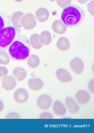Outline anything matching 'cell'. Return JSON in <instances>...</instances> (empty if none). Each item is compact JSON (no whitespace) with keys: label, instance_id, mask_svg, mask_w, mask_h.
Here are the masks:
<instances>
[{"label":"cell","instance_id":"obj_1","mask_svg":"<svg viewBox=\"0 0 94 133\" xmlns=\"http://www.w3.org/2000/svg\"><path fill=\"white\" fill-rule=\"evenodd\" d=\"M31 49L28 39L25 35L20 34L9 47L8 54L13 61L24 60L29 56Z\"/></svg>","mask_w":94,"mask_h":133},{"label":"cell","instance_id":"obj_2","mask_svg":"<svg viewBox=\"0 0 94 133\" xmlns=\"http://www.w3.org/2000/svg\"><path fill=\"white\" fill-rule=\"evenodd\" d=\"M85 17L83 9L75 4L68 5L63 9L61 14V19L69 28L79 26L82 23Z\"/></svg>","mask_w":94,"mask_h":133},{"label":"cell","instance_id":"obj_3","mask_svg":"<svg viewBox=\"0 0 94 133\" xmlns=\"http://www.w3.org/2000/svg\"><path fill=\"white\" fill-rule=\"evenodd\" d=\"M21 32L20 29L11 25L0 30V50H6Z\"/></svg>","mask_w":94,"mask_h":133},{"label":"cell","instance_id":"obj_4","mask_svg":"<svg viewBox=\"0 0 94 133\" xmlns=\"http://www.w3.org/2000/svg\"><path fill=\"white\" fill-rule=\"evenodd\" d=\"M21 23L23 28L28 30L34 28L37 24L34 15L31 13L24 15L21 18Z\"/></svg>","mask_w":94,"mask_h":133},{"label":"cell","instance_id":"obj_5","mask_svg":"<svg viewBox=\"0 0 94 133\" xmlns=\"http://www.w3.org/2000/svg\"><path fill=\"white\" fill-rule=\"evenodd\" d=\"M52 103L51 97L46 95H42L38 98L37 101V106L39 109L42 110H46L50 108Z\"/></svg>","mask_w":94,"mask_h":133},{"label":"cell","instance_id":"obj_6","mask_svg":"<svg viewBox=\"0 0 94 133\" xmlns=\"http://www.w3.org/2000/svg\"><path fill=\"white\" fill-rule=\"evenodd\" d=\"M70 66L74 72L78 75L82 74L84 68L83 62L82 59L78 57L72 59L70 63Z\"/></svg>","mask_w":94,"mask_h":133},{"label":"cell","instance_id":"obj_7","mask_svg":"<svg viewBox=\"0 0 94 133\" xmlns=\"http://www.w3.org/2000/svg\"><path fill=\"white\" fill-rule=\"evenodd\" d=\"M13 97L16 103L19 104H23L28 100V94L25 89L20 88L18 89L15 92Z\"/></svg>","mask_w":94,"mask_h":133},{"label":"cell","instance_id":"obj_8","mask_svg":"<svg viewBox=\"0 0 94 133\" xmlns=\"http://www.w3.org/2000/svg\"><path fill=\"white\" fill-rule=\"evenodd\" d=\"M2 86L5 90L10 91L16 87V82L15 78L11 75L7 76L2 80Z\"/></svg>","mask_w":94,"mask_h":133},{"label":"cell","instance_id":"obj_9","mask_svg":"<svg viewBox=\"0 0 94 133\" xmlns=\"http://www.w3.org/2000/svg\"><path fill=\"white\" fill-rule=\"evenodd\" d=\"M56 75L58 80L63 83H67L71 82L72 77L68 71L62 69H59L56 72Z\"/></svg>","mask_w":94,"mask_h":133},{"label":"cell","instance_id":"obj_10","mask_svg":"<svg viewBox=\"0 0 94 133\" xmlns=\"http://www.w3.org/2000/svg\"><path fill=\"white\" fill-rule=\"evenodd\" d=\"M75 97L78 103L82 105H86L90 99L89 94L87 92L83 90L78 91L76 94Z\"/></svg>","mask_w":94,"mask_h":133},{"label":"cell","instance_id":"obj_11","mask_svg":"<svg viewBox=\"0 0 94 133\" xmlns=\"http://www.w3.org/2000/svg\"><path fill=\"white\" fill-rule=\"evenodd\" d=\"M52 27L53 31L59 35L64 34L67 31L66 26L64 22L60 20L54 21L52 24Z\"/></svg>","mask_w":94,"mask_h":133},{"label":"cell","instance_id":"obj_12","mask_svg":"<svg viewBox=\"0 0 94 133\" xmlns=\"http://www.w3.org/2000/svg\"><path fill=\"white\" fill-rule=\"evenodd\" d=\"M29 88L32 91H37L40 90L43 87L44 83L40 79L38 78H31L27 82Z\"/></svg>","mask_w":94,"mask_h":133},{"label":"cell","instance_id":"obj_13","mask_svg":"<svg viewBox=\"0 0 94 133\" xmlns=\"http://www.w3.org/2000/svg\"><path fill=\"white\" fill-rule=\"evenodd\" d=\"M24 13L21 11H17L13 13L11 17V23L13 25L19 29L22 27L21 20L24 15Z\"/></svg>","mask_w":94,"mask_h":133},{"label":"cell","instance_id":"obj_14","mask_svg":"<svg viewBox=\"0 0 94 133\" xmlns=\"http://www.w3.org/2000/svg\"><path fill=\"white\" fill-rule=\"evenodd\" d=\"M49 15L48 10L44 8H40L38 9L35 13V18L40 22H44L48 19Z\"/></svg>","mask_w":94,"mask_h":133},{"label":"cell","instance_id":"obj_15","mask_svg":"<svg viewBox=\"0 0 94 133\" xmlns=\"http://www.w3.org/2000/svg\"><path fill=\"white\" fill-rule=\"evenodd\" d=\"M66 109L64 105L60 102L55 101L53 106V111L55 115L59 117L64 116Z\"/></svg>","mask_w":94,"mask_h":133},{"label":"cell","instance_id":"obj_16","mask_svg":"<svg viewBox=\"0 0 94 133\" xmlns=\"http://www.w3.org/2000/svg\"><path fill=\"white\" fill-rule=\"evenodd\" d=\"M12 75L18 81L21 82L26 78L27 73L25 70L20 67L15 68L12 71Z\"/></svg>","mask_w":94,"mask_h":133},{"label":"cell","instance_id":"obj_17","mask_svg":"<svg viewBox=\"0 0 94 133\" xmlns=\"http://www.w3.org/2000/svg\"><path fill=\"white\" fill-rule=\"evenodd\" d=\"M56 47L60 50L65 51L68 50L70 47V42L69 40L64 37H60L56 43Z\"/></svg>","mask_w":94,"mask_h":133},{"label":"cell","instance_id":"obj_18","mask_svg":"<svg viewBox=\"0 0 94 133\" xmlns=\"http://www.w3.org/2000/svg\"><path fill=\"white\" fill-rule=\"evenodd\" d=\"M11 24L10 16L6 13L0 11V30Z\"/></svg>","mask_w":94,"mask_h":133},{"label":"cell","instance_id":"obj_19","mask_svg":"<svg viewBox=\"0 0 94 133\" xmlns=\"http://www.w3.org/2000/svg\"><path fill=\"white\" fill-rule=\"evenodd\" d=\"M30 45L33 49L39 50L42 46L39 39V35L37 33L32 34L29 39Z\"/></svg>","mask_w":94,"mask_h":133},{"label":"cell","instance_id":"obj_20","mask_svg":"<svg viewBox=\"0 0 94 133\" xmlns=\"http://www.w3.org/2000/svg\"><path fill=\"white\" fill-rule=\"evenodd\" d=\"M39 39L40 42L42 45H49L52 41L50 33L46 30L43 31L39 35Z\"/></svg>","mask_w":94,"mask_h":133},{"label":"cell","instance_id":"obj_21","mask_svg":"<svg viewBox=\"0 0 94 133\" xmlns=\"http://www.w3.org/2000/svg\"><path fill=\"white\" fill-rule=\"evenodd\" d=\"M27 63L29 67L32 69L35 68L39 65L40 59L36 55L32 54L28 56Z\"/></svg>","mask_w":94,"mask_h":133},{"label":"cell","instance_id":"obj_22","mask_svg":"<svg viewBox=\"0 0 94 133\" xmlns=\"http://www.w3.org/2000/svg\"><path fill=\"white\" fill-rule=\"evenodd\" d=\"M65 103L68 109L73 110L76 114L79 112L80 107L72 98L67 97L65 99Z\"/></svg>","mask_w":94,"mask_h":133},{"label":"cell","instance_id":"obj_23","mask_svg":"<svg viewBox=\"0 0 94 133\" xmlns=\"http://www.w3.org/2000/svg\"><path fill=\"white\" fill-rule=\"evenodd\" d=\"M10 60V57L8 53L4 50H0V65H7Z\"/></svg>","mask_w":94,"mask_h":133},{"label":"cell","instance_id":"obj_24","mask_svg":"<svg viewBox=\"0 0 94 133\" xmlns=\"http://www.w3.org/2000/svg\"><path fill=\"white\" fill-rule=\"evenodd\" d=\"M58 5L60 7L64 8L69 5L71 0H56Z\"/></svg>","mask_w":94,"mask_h":133},{"label":"cell","instance_id":"obj_25","mask_svg":"<svg viewBox=\"0 0 94 133\" xmlns=\"http://www.w3.org/2000/svg\"><path fill=\"white\" fill-rule=\"evenodd\" d=\"M8 71L6 68L4 66H0V81L8 76Z\"/></svg>","mask_w":94,"mask_h":133},{"label":"cell","instance_id":"obj_26","mask_svg":"<svg viewBox=\"0 0 94 133\" xmlns=\"http://www.w3.org/2000/svg\"><path fill=\"white\" fill-rule=\"evenodd\" d=\"M88 8L89 12L93 16H94V2L93 0H92L88 4Z\"/></svg>","mask_w":94,"mask_h":133},{"label":"cell","instance_id":"obj_27","mask_svg":"<svg viewBox=\"0 0 94 133\" xmlns=\"http://www.w3.org/2000/svg\"><path fill=\"white\" fill-rule=\"evenodd\" d=\"M52 115L50 113L45 112L42 113L40 116V119H53Z\"/></svg>","mask_w":94,"mask_h":133},{"label":"cell","instance_id":"obj_28","mask_svg":"<svg viewBox=\"0 0 94 133\" xmlns=\"http://www.w3.org/2000/svg\"><path fill=\"white\" fill-rule=\"evenodd\" d=\"M6 118H19V116L17 113L15 112H11L6 116Z\"/></svg>","mask_w":94,"mask_h":133},{"label":"cell","instance_id":"obj_29","mask_svg":"<svg viewBox=\"0 0 94 133\" xmlns=\"http://www.w3.org/2000/svg\"><path fill=\"white\" fill-rule=\"evenodd\" d=\"M88 88L90 92L94 94V80H92L88 84Z\"/></svg>","mask_w":94,"mask_h":133},{"label":"cell","instance_id":"obj_30","mask_svg":"<svg viewBox=\"0 0 94 133\" xmlns=\"http://www.w3.org/2000/svg\"><path fill=\"white\" fill-rule=\"evenodd\" d=\"M79 3L84 4L86 3L89 0H77Z\"/></svg>","mask_w":94,"mask_h":133},{"label":"cell","instance_id":"obj_31","mask_svg":"<svg viewBox=\"0 0 94 133\" xmlns=\"http://www.w3.org/2000/svg\"><path fill=\"white\" fill-rule=\"evenodd\" d=\"M4 105L2 102L0 100V112L3 110Z\"/></svg>","mask_w":94,"mask_h":133},{"label":"cell","instance_id":"obj_32","mask_svg":"<svg viewBox=\"0 0 94 133\" xmlns=\"http://www.w3.org/2000/svg\"><path fill=\"white\" fill-rule=\"evenodd\" d=\"M23 0H14L15 1L17 2H20L23 1Z\"/></svg>","mask_w":94,"mask_h":133},{"label":"cell","instance_id":"obj_33","mask_svg":"<svg viewBox=\"0 0 94 133\" xmlns=\"http://www.w3.org/2000/svg\"><path fill=\"white\" fill-rule=\"evenodd\" d=\"M49 1H52V2H53L55 1L56 0H49Z\"/></svg>","mask_w":94,"mask_h":133},{"label":"cell","instance_id":"obj_34","mask_svg":"<svg viewBox=\"0 0 94 133\" xmlns=\"http://www.w3.org/2000/svg\"></svg>","mask_w":94,"mask_h":133}]
</instances>
